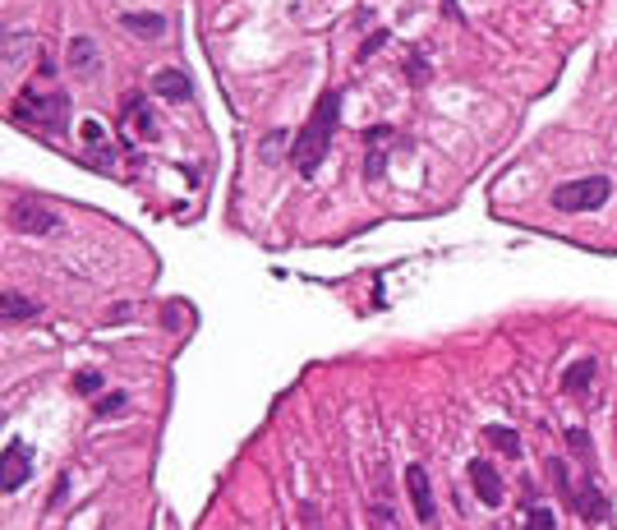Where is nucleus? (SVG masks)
<instances>
[{"mask_svg":"<svg viewBox=\"0 0 617 530\" xmlns=\"http://www.w3.org/2000/svg\"><path fill=\"white\" fill-rule=\"evenodd\" d=\"M337 125H341V88H327V93L318 97V106H313L309 125L295 134V152H290V162H295L300 175H318L322 157H327L332 139H337Z\"/></svg>","mask_w":617,"mask_h":530,"instance_id":"nucleus-1","label":"nucleus"},{"mask_svg":"<svg viewBox=\"0 0 617 530\" xmlns=\"http://www.w3.org/2000/svg\"><path fill=\"white\" fill-rule=\"evenodd\" d=\"M9 120L37 125V130L60 139V134H70V93H60V88H23L14 97V106H9Z\"/></svg>","mask_w":617,"mask_h":530,"instance_id":"nucleus-2","label":"nucleus"},{"mask_svg":"<svg viewBox=\"0 0 617 530\" xmlns=\"http://www.w3.org/2000/svg\"><path fill=\"white\" fill-rule=\"evenodd\" d=\"M613 199V180L608 175H581V180H566L548 194L557 212H599Z\"/></svg>","mask_w":617,"mask_h":530,"instance_id":"nucleus-3","label":"nucleus"},{"mask_svg":"<svg viewBox=\"0 0 617 530\" xmlns=\"http://www.w3.org/2000/svg\"><path fill=\"white\" fill-rule=\"evenodd\" d=\"M9 227L19 235H56L65 227V217L37 199H19V203H9Z\"/></svg>","mask_w":617,"mask_h":530,"instance_id":"nucleus-4","label":"nucleus"},{"mask_svg":"<svg viewBox=\"0 0 617 530\" xmlns=\"http://www.w3.org/2000/svg\"><path fill=\"white\" fill-rule=\"evenodd\" d=\"M406 494H410V507H415V516L424 526H433V516H438V507H433V489H428V470L419 466H406Z\"/></svg>","mask_w":617,"mask_h":530,"instance_id":"nucleus-5","label":"nucleus"},{"mask_svg":"<svg viewBox=\"0 0 617 530\" xmlns=\"http://www.w3.org/2000/svg\"><path fill=\"white\" fill-rule=\"evenodd\" d=\"M470 484H475V498L484 507H502V475L493 470V461H484V457H475L470 461Z\"/></svg>","mask_w":617,"mask_h":530,"instance_id":"nucleus-6","label":"nucleus"},{"mask_svg":"<svg viewBox=\"0 0 617 530\" xmlns=\"http://www.w3.org/2000/svg\"><path fill=\"white\" fill-rule=\"evenodd\" d=\"M125 120H134V134H139L143 143H152L157 134H162V130H157V115L148 111V97H143V93H130V97L120 102V125H125Z\"/></svg>","mask_w":617,"mask_h":530,"instance_id":"nucleus-7","label":"nucleus"},{"mask_svg":"<svg viewBox=\"0 0 617 530\" xmlns=\"http://www.w3.org/2000/svg\"><path fill=\"white\" fill-rule=\"evenodd\" d=\"M148 88H152V97H162V102H189L194 97L189 74H180V70H157Z\"/></svg>","mask_w":617,"mask_h":530,"instance_id":"nucleus-8","label":"nucleus"},{"mask_svg":"<svg viewBox=\"0 0 617 530\" xmlns=\"http://www.w3.org/2000/svg\"><path fill=\"white\" fill-rule=\"evenodd\" d=\"M28 470H33V461H28V447L14 438V443L5 447V475H0V489H5V494H14L19 484H28Z\"/></svg>","mask_w":617,"mask_h":530,"instance_id":"nucleus-9","label":"nucleus"},{"mask_svg":"<svg viewBox=\"0 0 617 530\" xmlns=\"http://www.w3.org/2000/svg\"><path fill=\"white\" fill-rule=\"evenodd\" d=\"M576 512L585 516V521H608V498H603V489L594 484V479H581V489H576Z\"/></svg>","mask_w":617,"mask_h":530,"instance_id":"nucleus-10","label":"nucleus"},{"mask_svg":"<svg viewBox=\"0 0 617 530\" xmlns=\"http://www.w3.org/2000/svg\"><path fill=\"white\" fill-rule=\"evenodd\" d=\"M70 70H74L78 78L102 70V51H97L93 37H74V42H70Z\"/></svg>","mask_w":617,"mask_h":530,"instance_id":"nucleus-11","label":"nucleus"},{"mask_svg":"<svg viewBox=\"0 0 617 530\" xmlns=\"http://www.w3.org/2000/svg\"><path fill=\"white\" fill-rule=\"evenodd\" d=\"M120 28H130L134 37H162V33H166V19L152 14V9H125V14H120Z\"/></svg>","mask_w":617,"mask_h":530,"instance_id":"nucleus-12","label":"nucleus"},{"mask_svg":"<svg viewBox=\"0 0 617 530\" xmlns=\"http://www.w3.org/2000/svg\"><path fill=\"white\" fill-rule=\"evenodd\" d=\"M594 374H599V365L585 355V360H576V365L562 374V388L571 392V397H585V392H590V383H594Z\"/></svg>","mask_w":617,"mask_h":530,"instance_id":"nucleus-13","label":"nucleus"},{"mask_svg":"<svg viewBox=\"0 0 617 530\" xmlns=\"http://www.w3.org/2000/svg\"><path fill=\"white\" fill-rule=\"evenodd\" d=\"M484 438H488V443H493L502 457H521V434H516V429H507V425H488V429H484Z\"/></svg>","mask_w":617,"mask_h":530,"instance_id":"nucleus-14","label":"nucleus"},{"mask_svg":"<svg viewBox=\"0 0 617 530\" xmlns=\"http://www.w3.org/2000/svg\"><path fill=\"white\" fill-rule=\"evenodd\" d=\"M0 313H5V323H14V318H33V313H37V304H33V300H23V296H14V291H9V296L0 300Z\"/></svg>","mask_w":617,"mask_h":530,"instance_id":"nucleus-15","label":"nucleus"},{"mask_svg":"<svg viewBox=\"0 0 617 530\" xmlns=\"http://www.w3.org/2000/svg\"><path fill=\"white\" fill-rule=\"evenodd\" d=\"M521 530H557V516L548 512L544 503H534V507H525V521H521Z\"/></svg>","mask_w":617,"mask_h":530,"instance_id":"nucleus-16","label":"nucleus"},{"mask_svg":"<svg viewBox=\"0 0 617 530\" xmlns=\"http://www.w3.org/2000/svg\"><path fill=\"white\" fill-rule=\"evenodd\" d=\"M566 443H571L576 452H581V461H585V470L594 466V443H590V434H585V429H566Z\"/></svg>","mask_w":617,"mask_h":530,"instance_id":"nucleus-17","label":"nucleus"},{"mask_svg":"<svg viewBox=\"0 0 617 530\" xmlns=\"http://www.w3.org/2000/svg\"><path fill=\"white\" fill-rule=\"evenodd\" d=\"M548 475H553V484H557V494H562V498H576V494H571V479H566L562 457H548Z\"/></svg>","mask_w":617,"mask_h":530,"instance_id":"nucleus-18","label":"nucleus"},{"mask_svg":"<svg viewBox=\"0 0 617 530\" xmlns=\"http://www.w3.org/2000/svg\"><path fill=\"white\" fill-rule=\"evenodd\" d=\"M74 392H83V397H97V392H102V374H97V369H83V374H74Z\"/></svg>","mask_w":617,"mask_h":530,"instance_id":"nucleus-19","label":"nucleus"},{"mask_svg":"<svg viewBox=\"0 0 617 530\" xmlns=\"http://www.w3.org/2000/svg\"><path fill=\"white\" fill-rule=\"evenodd\" d=\"M115 410H125V392H106L102 401H97V420H106V415H115Z\"/></svg>","mask_w":617,"mask_h":530,"instance_id":"nucleus-20","label":"nucleus"},{"mask_svg":"<svg viewBox=\"0 0 617 530\" xmlns=\"http://www.w3.org/2000/svg\"><path fill=\"white\" fill-rule=\"evenodd\" d=\"M290 139V134H281V130H272V134H263V143H258V152L263 157H268V162H272V152H277L281 148V143H286Z\"/></svg>","mask_w":617,"mask_h":530,"instance_id":"nucleus-21","label":"nucleus"},{"mask_svg":"<svg viewBox=\"0 0 617 530\" xmlns=\"http://www.w3.org/2000/svg\"><path fill=\"white\" fill-rule=\"evenodd\" d=\"M374 521L383 526V530H396V516H391V507H387V503H374Z\"/></svg>","mask_w":617,"mask_h":530,"instance_id":"nucleus-22","label":"nucleus"},{"mask_svg":"<svg viewBox=\"0 0 617 530\" xmlns=\"http://www.w3.org/2000/svg\"><path fill=\"white\" fill-rule=\"evenodd\" d=\"M378 46H387V28H383V33H374V37H369L364 46H359V61H369V56H374Z\"/></svg>","mask_w":617,"mask_h":530,"instance_id":"nucleus-23","label":"nucleus"},{"mask_svg":"<svg viewBox=\"0 0 617 530\" xmlns=\"http://www.w3.org/2000/svg\"><path fill=\"white\" fill-rule=\"evenodd\" d=\"M410 78H428V65H424V56H415V61H410Z\"/></svg>","mask_w":617,"mask_h":530,"instance_id":"nucleus-24","label":"nucleus"},{"mask_svg":"<svg viewBox=\"0 0 617 530\" xmlns=\"http://www.w3.org/2000/svg\"><path fill=\"white\" fill-rule=\"evenodd\" d=\"M65 489H70V475H60V484H56V494H51V507L65 503Z\"/></svg>","mask_w":617,"mask_h":530,"instance_id":"nucleus-25","label":"nucleus"},{"mask_svg":"<svg viewBox=\"0 0 617 530\" xmlns=\"http://www.w3.org/2000/svg\"><path fill=\"white\" fill-rule=\"evenodd\" d=\"M305 526H309V530H318V507H305Z\"/></svg>","mask_w":617,"mask_h":530,"instance_id":"nucleus-26","label":"nucleus"}]
</instances>
